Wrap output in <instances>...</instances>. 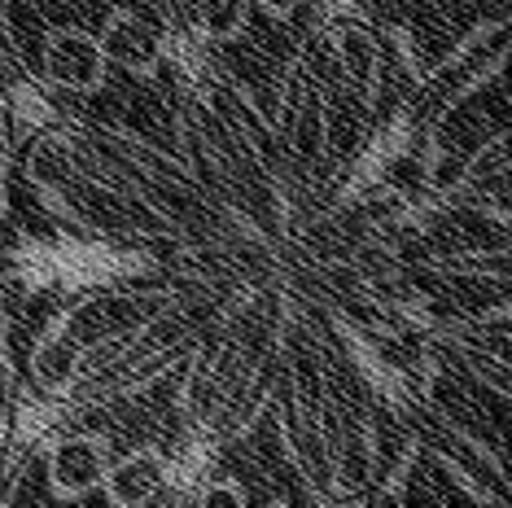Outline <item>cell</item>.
Listing matches in <instances>:
<instances>
[{
  "mask_svg": "<svg viewBox=\"0 0 512 508\" xmlns=\"http://www.w3.org/2000/svg\"><path fill=\"white\" fill-rule=\"evenodd\" d=\"M44 75L53 84L71 88V92H88L106 79V53H101V40L88 36L79 27H62L44 40Z\"/></svg>",
  "mask_w": 512,
  "mask_h": 508,
  "instance_id": "cell-1",
  "label": "cell"
},
{
  "mask_svg": "<svg viewBox=\"0 0 512 508\" xmlns=\"http://www.w3.org/2000/svg\"><path fill=\"white\" fill-rule=\"evenodd\" d=\"M97 40H101L106 62H119V66H127V71H141V75L154 71L158 57H162L158 31L149 27L141 14H132V9H114Z\"/></svg>",
  "mask_w": 512,
  "mask_h": 508,
  "instance_id": "cell-2",
  "label": "cell"
},
{
  "mask_svg": "<svg viewBox=\"0 0 512 508\" xmlns=\"http://www.w3.org/2000/svg\"><path fill=\"white\" fill-rule=\"evenodd\" d=\"M250 18V0H197V27L206 40H232L241 36Z\"/></svg>",
  "mask_w": 512,
  "mask_h": 508,
  "instance_id": "cell-3",
  "label": "cell"
},
{
  "mask_svg": "<svg viewBox=\"0 0 512 508\" xmlns=\"http://www.w3.org/2000/svg\"><path fill=\"white\" fill-rule=\"evenodd\" d=\"M337 49H342L346 75H351L359 88H368V84H372V71H377V44H372L364 31H342Z\"/></svg>",
  "mask_w": 512,
  "mask_h": 508,
  "instance_id": "cell-4",
  "label": "cell"
},
{
  "mask_svg": "<svg viewBox=\"0 0 512 508\" xmlns=\"http://www.w3.org/2000/svg\"><path fill=\"white\" fill-rule=\"evenodd\" d=\"M254 5H263L267 14H294L302 0H254Z\"/></svg>",
  "mask_w": 512,
  "mask_h": 508,
  "instance_id": "cell-5",
  "label": "cell"
},
{
  "mask_svg": "<svg viewBox=\"0 0 512 508\" xmlns=\"http://www.w3.org/2000/svg\"><path fill=\"white\" fill-rule=\"evenodd\" d=\"M272 508H285V504H272Z\"/></svg>",
  "mask_w": 512,
  "mask_h": 508,
  "instance_id": "cell-6",
  "label": "cell"
}]
</instances>
